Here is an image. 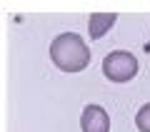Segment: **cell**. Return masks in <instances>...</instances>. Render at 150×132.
<instances>
[{"label": "cell", "instance_id": "4", "mask_svg": "<svg viewBox=\"0 0 150 132\" xmlns=\"http://www.w3.org/2000/svg\"><path fill=\"white\" fill-rule=\"evenodd\" d=\"M115 22H118L115 13H90L88 15V35H90V40H100L103 35H108Z\"/></svg>", "mask_w": 150, "mask_h": 132}, {"label": "cell", "instance_id": "1", "mask_svg": "<svg viewBox=\"0 0 150 132\" xmlns=\"http://www.w3.org/2000/svg\"><path fill=\"white\" fill-rule=\"evenodd\" d=\"M50 60L63 72H83L90 65V48L78 32H60L50 42Z\"/></svg>", "mask_w": 150, "mask_h": 132}, {"label": "cell", "instance_id": "2", "mask_svg": "<svg viewBox=\"0 0 150 132\" xmlns=\"http://www.w3.org/2000/svg\"><path fill=\"white\" fill-rule=\"evenodd\" d=\"M103 75L110 82H130L138 75V58L128 50H112L103 60Z\"/></svg>", "mask_w": 150, "mask_h": 132}, {"label": "cell", "instance_id": "5", "mask_svg": "<svg viewBox=\"0 0 150 132\" xmlns=\"http://www.w3.org/2000/svg\"><path fill=\"white\" fill-rule=\"evenodd\" d=\"M135 127L140 132H150V102H145L135 115Z\"/></svg>", "mask_w": 150, "mask_h": 132}, {"label": "cell", "instance_id": "3", "mask_svg": "<svg viewBox=\"0 0 150 132\" xmlns=\"http://www.w3.org/2000/svg\"><path fill=\"white\" fill-rule=\"evenodd\" d=\"M80 130L83 132H110V117H108L105 107L100 105H85L80 115Z\"/></svg>", "mask_w": 150, "mask_h": 132}]
</instances>
